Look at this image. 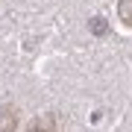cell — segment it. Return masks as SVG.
Returning a JSON list of instances; mask_svg holds the SVG:
<instances>
[{"instance_id": "obj_1", "label": "cell", "mask_w": 132, "mask_h": 132, "mask_svg": "<svg viewBox=\"0 0 132 132\" xmlns=\"http://www.w3.org/2000/svg\"><path fill=\"white\" fill-rule=\"evenodd\" d=\"M27 132H62V129H59V118H56L53 112L38 114V118H32V120H29Z\"/></svg>"}, {"instance_id": "obj_2", "label": "cell", "mask_w": 132, "mask_h": 132, "mask_svg": "<svg viewBox=\"0 0 132 132\" xmlns=\"http://www.w3.org/2000/svg\"><path fill=\"white\" fill-rule=\"evenodd\" d=\"M0 132H18V109L15 106H0Z\"/></svg>"}, {"instance_id": "obj_3", "label": "cell", "mask_w": 132, "mask_h": 132, "mask_svg": "<svg viewBox=\"0 0 132 132\" xmlns=\"http://www.w3.org/2000/svg\"><path fill=\"white\" fill-rule=\"evenodd\" d=\"M118 18L126 27H132V0H120V3H118Z\"/></svg>"}]
</instances>
